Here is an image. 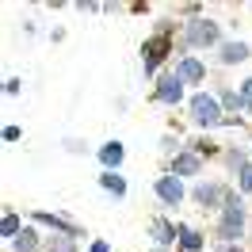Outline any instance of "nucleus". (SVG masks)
Returning <instances> with one entry per match:
<instances>
[{
	"label": "nucleus",
	"mask_w": 252,
	"mask_h": 252,
	"mask_svg": "<svg viewBox=\"0 0 252 252\" xmlns=\"http://www.w3.org/2000/svg\"><path fill=\"white\" fill-rule=\"evenodd\" d=\"M149 99H153V103H160V107H188L191 88H188L180 77H176V69H164V73L153 80V92H149Z\"/></svg>",
	"instance_id": "0eeeda50"
},
{
	"label": "nucleus",
	"mask_w": 252,
	"mask_h": 252,
	"mask_svg": "<svg viewBox=\"0 0 252 252\" xmlns=\"http://www.w3.org/2000/svg\"><path fill=\"white\" fill-rule=\"evenodd\" d=\"M176 237H180V221H172V214H153L149 218V241H153V249L176 252Z\"/></svg>",
	"instance_id": "ddd939ff"
},
{
	"label": "nucleus",
	"mask_w": 252,
	"mask_h": 252,
	"mask_svg": "<svg viewBox=\"0 0 252 252\" xmlns=\"http://www.w3.org/2000/svg\"><path fill=\"white\" fill-rule=\"evenodd\" d=\"M229 191H233L229 180H210V176H203V180H195V184H191V206H195V210H203V214H214V218H218L221 206H225V199H229Z\"/></svg>",
	"instance_id": "39448f33"
},
{
	"label": "nucleus",
	"mask_w": 252,
	"mask_h": 252,
	"mask_svg": "<svg viewBox=\"0 0 252 252\" xmlns=\"http://www.w3.org/2000/svg\"><path fill=\"white\" fill-rule=\"evenodd\" d=\"M23 214H19L16 206H4V214H0V237H4V245H12L19 233H23Z\"/></svg>",
	"instance_id": "6ab92c4d"
},
{
	"label": "nucleus",
	"mask_w": 252,
	"mask_h": 252,
	"mask_svg": "<svg viewBox=\"0 0 252 252\" xmlns=\"http://www.w3.org/2000/svg\"><path fill=\"white\" fill-rule=\"evenodd\" d=\"M237 88H241V99H245V107H249V119H252V77L237 80Z\"/></svg>",
	"instance_id": "cd10ccee"
},
{
	"label": "nucleus",
	"mask_w": 252,
	"mask_h": 252,
	"mask_svg": "<svg viewBox=\"0 0 252 252\" xmlns=\"http://www.w3.org/2000/svg\"><path fill=\"white\" fill-rule=\"evenodd\" d=\"M23 88H27V84H23V77H16V73H12V77H4V95H8V99L23 95Z\"/></svg>",
	"instance_id": "393cba45"
},
{
	"label": "nucleus",
	"mask_w": 252,
	"mask_h": 252,
	"mask_svg": "<svg viewBox=\"0 0 252 252\" xmlns=\"http://www.w3.org/2000/svg\"><path fill=\"white\" fill-rule=\"evenodd\" d=\"M184 115H188V123L199 130V134H214V130H225V123H229V115L221 111L218 95L210 92V88H203V92H191L188 107H184Z\"/></svg>",
	"instance_id": "f03ea898"
},
{
	"label": "nucleus",
	"mask_w": 252,
	"mask_h": 252,
	"mask_svg": "<svg viewBox=\"0 0 252 252\" xmlns=\"http://www.w3.org/2000/svg\"><path fill=\"white\" fill-rule=\"evenodd\" d=\"M126 12H130V16H149V12H153V4H149V0H134Z\"/></svg>",
	"instance_id": "c85d7f7f"
},
{
	"label": "nucleus",
	"mask_w": 252,
	"mask_h": 252,
	"mask_svg": "<svg viewBox=\"0 0 252 252\" xmlns=\"http://www.w3.org/2000/svg\"><path fill=\"white\" fill-rule=\"evenodd\" d=\"M23 34H31V38H34V34H38V23H34V19H23Z\"/></svg>",
	"instance_id": "72a5a7b5"
},
{
	"label": "nucleus",
	"mask_w": 252,
	"mask_h": 252,
	"mask_svg": "<svg viewBox=\"0 0 252 252\" xmlns=\"http://www.w3.org/2000/svg\"><path fill=\"white\" fill-rule=\"evenodd\" d=\"M50 42H65V27H50Z\"/></svg>",
	"instance_id": "473e14b6"
},
{
	"label": "nucleus",
	"mask_w": 252,
	"mask_h": 252,
	"mask_svg": "<svg viewBox=\"0 0 252 252\" xmlns=\"http://www.w3.org/2000/svg\"><path fill=\"white\" fill-rule=\"evenodd\" d=\"M233 191H241L245 199H252V160H249V164H245V168L233 176Z\"/></svg>",
	"instance_id": "b1692460"
},
{
	"label": "nucleus",
	"mask_w": 252,
	"mask_h": 252,
	"mask_svg": "<svg viewBox=\"0 0 252 252\" xmlns=\"http://www.w3.org/2000/svg\"><path fill=\"white\" fill-rule=\"evenodd\" d=\"M153 199H157L160 210H180L184 203H191V184L172 172H160L153 180Z\"/></svg>",
	"instance_id": "423d86ee"
},
{
	"label": "nucleus",
	"mask_w": 252,
	"mask_h": 252,
	"mask_svg": "<svg viewBox=\"0 0 252 252\" xmlns=\"http://www.w3.org/2000/svg\"><path fill=\"white\" fill-rule=\"evenodd\" d=\"M126 8H130V4H119V0H107V4H103V16H119V12H126Z\"/></svg>",
	"instance_id": "c756f323"
},
{
	"label": "nucleus",
	"mask_w": 252,
	"mask_h": 252,
	"mask_svg": "<svg viewBox=\"0 0 252 252\" xmlns=\"http://www.w3.org/2000/svg\"><path fill=\"white\" fill-rule=\"evenodd\" d=\"M138 58H142V77L157 80L164 69H172L176 62V38H160V34H145L142 46H138Z\"/></svg>",
	"instance_id": "20e7f679"
},
{
	"label": "nucleus",
	"mask_w": 252,
	"mask_h": 252,
	"mask_svg": "<svg viewBox=\"0 0 252 252\" xmlns=\"http://www.w3.org/2000/svg\"><path fill=\"white\" fill-rule=\"evenodd\" d=\"M0 138H4V142H12V145H16V142H23V126L8 123V126H4V130H0Z\"/></svg>",
	"instance_id": "bb28decb"
},
{
	"label": "nucleus",
	"mask_w": 252,
	"mask_h": 252,
	"mask_svg": "<svg viewBox=\"0 0 252 252\" xmlns=\"http://www.w3.org/2000/svg\"><path fill=\"white\" fill-rule=\"evenodd\" d=\"M73 8H77V12H84V16H103V4H95V0H77Z\"/></svg>",
	"instance_id": "a878e982"
},
{
	"label": "nucleus",
	"mask_w": 252,
	"mask_h": 252,
	"mask_svg": "<svg viewBox=\"0 0 252 252\" xmlns=\"http://www.w3.org/2000/svg\"><path fill=\"white\" fill-rule=\"evenodd\" d=\"M62 149L69 157H88V153L95 157V145H88L84 138H62Z\"/></svg>",
	"instance_id": "5701e85b"
},
{
	"label": "nucleus",
	"mask_w": 252,
	"mask_h": 252,
	"mask_svg": "<svg viewBox=\"0 0 252 252\" xmlns=\"http://www.w3.org/2000/svg\"><path fill=\"white\" fill-rule=\"evenodd\" d=\"M245 145H249V157H252V126H249V142H245Z\"/></svg>",
	"instance_id": "f704fd0d"
},
{
	"label": "nucleus",
	"mask_w": 252,
	"mask_h": 252,
	"mask_svg": "<svg viewBox=\"0 0 252 252\" xmlns=\"http://www.w3.org/2000/svg\"><path fill=\"white\" fill-rule=\"evenodd\" d=\"M157 149H160V157H164V160H172L176 153H184V149H188V142H184L180 134H172V130H168V134L157 142Z\"/></svg>",
	"instance_id": "4be33fe9"
},
{
	"label": "nucleus",
	"mask_w": 252,
	"mask_h": 252,
	"mask_svg": "<svg viewBox=\"0 0 252 252\" xmlns=\"http://www.w3.org/2000/svg\"><path fill=\"white\" fill-rule=\"evenodd\" d=\"M8 252H46V229H42V225H34V221H27V225H23V233L8 245Z\"/></svg>",
	"instance_id": "dca6fc26"
},
{
	"label": "nucleus",
	"mask_w": 252,
	"mask_h": 252,
	"mask_svg": "<svg viewBox=\"0 0 252 252\" xmlns=\"http://www.w3.org/2000/svg\"><path fill=\"white\" fill-rule=\"evenodd\" d=\"M164 172H172V176H180V180L195 184V180H203V172H206V160L199 157V153L184 149V153H176L172 160H164Z\"/></svg>",
	"instance_id": "9b49d317"
},
{
	"label": "nucleus",
	"mask_w": 252,
	"mask_h": 252,
	"mask_svg": "<svg viewBox=\"0 0 252 252\" xmlns=\"http://www.w3.org/2000/svg\"><path fill=\"white\" fill-rule=\"evenodd\" d=\"M188 149H191V153H199L203 160H221L225 142H218L214 134H195V138H188Z\"/></svg>",
	"instance_id": "f3484780"
},
{
	"label": "nucleus",
	"mask_w": 252,
	"mask_h": 252,
	"mask_svg": "<svg viewBox=\"0 0 252 252\" xmlns=\"http://www.w3.org/2000/svg\"><path fill=\"white\" fill-rule=\"evenodd\" d=\"M180 42L191 50V54H218V46L225 42V31H221V19H214L210 12L199 19H188L184 31H180Z\"/></svg>",
	"instance_id": "7ed1b4c3"
},
{
	"label": "nucleus",
	"mask_w": 252,
	"mask_h": 252,
	"mask_svg": "<svg viewBox=\"0 0 252 252\" xmlns=\"http://www.w3.org/2000/svg\"><path fill=\"white\" fill-rule=\"evenodd\" d=\"M34 225H42L46 233H73V237H84V229H80V221L77 218H69L65 210H31V218Z\"/></svg>",
	"instance_id": "9d476101"
},
{
	"label": "nucleus",
	"mask_w": 252,
	"mask_h": 252,
	"mask_svg": "<svg viewBox=\"0 0 252 252\" xmlns=\"http://www.w3.org/2000/svg\"><path fill=\"white\" fill-rule=\"evenodd\" d=\"M210 92L218 95V103H221V111L229 115V119H249V107H245V99H241V88H233L225 77H210Z\"/></svg>",
	"instance_id": "1a4fd4ad"
},
{
	"label": "nucleus",
	"mask_w": 252,
	"mask_h": 252,
	"mask_svg": "<svg viewBox=\"0 0 252 252\" xmlns=\"http://www.w3.org/2000/svg\"><path fill=\"white\" fill-rule=\"evenodd\" d=\"M95 184L107 191L111 199H119V203L130 195V184H126V176H123V172H99V176H95Z\"/></svg>",
	"instance_id": "aec40b11"
},
{
	"label": "nucleus",
	"mask_w": 252,
	"mask_h": 252,
	"mask_svg": "<svg viewBox=\"0 0 252 252\" xmlns=\"http://www.w3.org/2000/svg\"><path fill=\"white\" fill-rule=\"evenodd\" d=\"M95 160H99V172H119L126 164V142L107 138V142L95 145Z\"/></svg>",
	"instance_id": "4468645a"
},
{
	"label": "nucleus",
	"mask_w": 252,
	"mask_h": 252,
	"mask_svg": "<svg viewBox=\"0 0 252 252\" xmlns=\"http://www.w3.org/2000/svg\"><path fill=\"white\" fill-rule=\"evenodd\" d=\"M249 225H252V206L241 191H229L210 229V245H249Z\"/></svg>",
	"instance_id": "f257e3e1"
},
{
	"label": "nucleus",
	"mask_w": 252,
	"mask_h": 252,
	"mask_svg": "<svg viewBox=\"0 0 252 252\" xmlns=\"http://www.w3.org/2000/svg\"><path fill=\"white\" fill-rule=\"evenodd\" d=\"M172 69H176V77L184 80L191 92H203V88H210V77H214L203 54H191V58H176Z\"/></svg>",
	"instance_id": "6e6552de"
},
{
	"label": "nucleus",
	"mask_w": 252,
	"mask_h": 252,
	"mask_svg": "<svg viewBox=\"0 0 252 252\" xmlns=\"http://www.w3.org/2000/svg\"><path fill=\"white\" fill-rule=\"evenodd\" d=\"M88 252H111V241L95 237V241H88Z\"/></svg>",
	"instance_id": "7c9ffc66"
},
{
	"label": "nucleus",
	"mask_w": 252,
	"mask_h": 252,
	"mask_svg": "<svg viewBox=\"0 0 252 252\" xmlns=\"http://www.w3.org/2000/svg\"><path fill=\"white\" fill-rule=\"evenodd\" d=\"M210 252H249V245H210Z\"/></svg>",
	"instance_id": "2f4dec72"
},
{
	"label": "nucleus",
	"mask_w": 252,
	"mask_h": 252,
	"mask_svg": "<svg viewBox=\"0 0 252 252\" xmlns=\"http://www.w3.org/2000/svg\"><path fill=\"white\" fill-rule=\"evenodd\" d=\"M176 252H210V233H203V229H199V225H191V221H180Z\"/></svg>",
	"instance_id": "2eb2a0df"
},
{
	"label": "nucleus",
	"mask_w": 252,
	"mask_h": 252,
	"mask_svg": "<svg viewBox=\"0 0 252 252\" xmlns=\"http://www.w3.org/2000/svg\"><path fill=\"white\" fill-rule=\"evenodd\" d=\"M249 145H233V142H225V153H221V168L229 172V184H233V176L249 164Z\"/></svg>",
	"instance_id": "a211bd4d"
},
{
	"label": "nucleus",
	"mask_w": 252,
	"mask_h": 252,
	"mask_svg": "<svg viewBox=\"0 0 252 252\" xmlns=\"http://www.w3.org/2000/svg\"><path fill=\"white\" fill-rule=\"evenodd\" d=\"M149 252H172V249H149Z\"/></svg>",
	"instance_id": "c9c22d12"
},
{
	"label": "nucleus",
	"mask_w": 252,
	"mask_h": 252,
	"mask_svg": "<svg viewBox=\"0 0 252 252\" xmlns=\"http://www.w3.org/2000/svg\"><path fill=\"white\" fill-rule=\"evenodd\" d=\"M214 62H218V69L249 65L252 62V42H245V38H225V42L218 46V54H214Z\"/></svg>",
	"instance_id": "f8f14e48"
},
{
	"label": "nucleus",
	"mask_w": 252,
	"mask_h": 252,
	"mask_svg": "<svg viewBox=\"0 0 252 252\" xmlns=\"http://www.w3.org/2000/svg\"><path fill=\"white\" fill-rule=\"evenodd\" d=\"M249 245H252V225H249Z\"/></svg>",
	"instance_id": "e433bc0d"
},
{
	"label": "nucleus",
	"mask_w": 252,
	"mask_h": 252,
	"mask_svg": "<svg viewBox=\"0 0 252 252\" xmlns=\"http://www.w3.org/2000/svg\"><path fill=\"white\" fill-rule=\"evenodd\" d=\"M46 252H80V237H73V233H46Z\"/></svg>",
	"instance_id": "412c9836"
}]
</instances>
